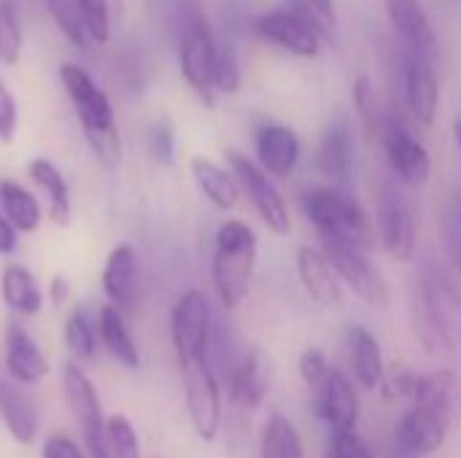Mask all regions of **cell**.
Returning a JSON list of instances; mask_svg holds the SVG:
<instances>
[{"instance_id": "obj_32", "label": "cell", "mask_w": 461, "mask_h": 458, "mask_svg": "<svg viewBox=\"0 0 461 458\" xmlns=\"http://www.w3.org/2000/svg\"><path fill=\"white\" fill-rule=\"evenodd\" d=\"M46 3V11L49 16L54 19L57 30L76 46V49H92V35L86 30V22H84V13L78 8L76 0H43Z\"/></svg>"}, {"instance_id": "obj_28", "label": "cell", "mask_w": 461, "mask_h": 458, "mask_svg": "<svg viewBox=\"0 0 461 458\" xmlns=\"http://www.w3.org/2000/svg\"><path fill=\"white\" fill-rule=\"evenodd\" d=\"M0 294H3V302L19 316H35L43 308V294L38 289L35 275L19 262L5 265L3 278H0Z\"/></svg>"}, {"instance_id": "obj_16", "label": "cell", "mask_w": 461, "mask_h": 458, "mask_svg": "<svg viewBox=\"0 0 461 458\" xmlns=\"http://www.w3.org/2000/svg\"><path fill=\"white\" fill-rule=\"evenodd\" d=\"M316 165L324 178H330L335 186H346L351 181L354 170V127L346 111H338L321 135Z\"/></svg>"}, {"instance_id": "obj_11", "label": "cell", "mask_w": 461, "mask_h": 458, "mask_svg": "<svg viewBox=\"0 0 461 458\" xmlns=\"http://www.w3.org/2000/svg\"><path fill=\"white\" fill-rule=\"evenodd\" d=\"M62 391H65V400H68V405H70V410L81 427L86 456L111 458L108 435H105V416H103L97 391H95L92 381L84 375V370L73 362H68L62 370Z\"/></svg>"}, {"instance_id": "obj_1", "label": "cell", "mask_w": 461, "mask_h": 458, "mask_svg": "<svg viewBox=\"0 0 461 458\" xmlns=\"http://www.w3.org/2000/svg\"><path fill=\"white\" fill-rule=\"evenodd\" d=\"M413 324L427 351L461 354V283L438 259H427L416 275Z\"/></svg>"}, {"instance_id": "obj_12", "label": "cell", "mask_w": 461, "mask_h": 458, "mask_svg": "<svg viewBox=\"0 0 461 458\" xmlns=\"http://www.w3.org/2000/svg\"><path fill=\"white\" fill-rule=\"evenodd\" d=\"M211 305L208 297L197 289L186 292L170 319V335H173V348L178 356V364L189 362H205L211 354Z\"/></svg>"}, {"instance_id": "obj_7", "label": "cell", "mask_w": 461, "mask_h": 458, "mask_svg": "<svg viewBox=\"0 0 461 458\" xmlns=\"http://www.w3.org/2000/svg\"><path fill=\"white\" fill-rule=\"evenodd\" d=\"M321 22L324 19L308 3V8H273L259 13L254 19V30L262 40L294 57L311 59L321 51V40L327 35V24Z\"/></svg>"}, {"instance_id": "obj_23", "label": "cell", "mask_w": 461, "mask_h": 458, "mask_svg": "<svg viewBox=\"0 0 461 458\" xmlns=\"http://www.w3.org/2000/svg\"><path fill=\"white\" fill-rule=\"evenodd\" d=\"M346 351H348V364L359 386L378 389L384 383V351H381L378 337L367 327L351 324L346 329Z\"/></svg>"}, {"instance_id": "obj_48", "label": "cell", "mask_w": 461, "mask_h": 458, "mask_svg": "<svg viewBox=\"0 0 461 458\" xmlns=\"http://www.w3.org/2000/svg\"><path fill=\"white\" fill-rule=\"evenodd\" d=\"M65 297H68V283H65V278L57 275V278L51 281V300H54V305H62Z\"/></svg>"}, {"instance_id": "obj_10", "label": "cell", "mask_w": 461, "mask_h": 458, "mask_svg": "<svg viewBox=\"0 0 461 458\" xmlns=\"http://www.w3.org/2000/svg\"><path fill=\"white\" fill-rule=\"evenodd\" d=\"M181 378L192 427L203 443H213L221 429V386L211 362L181 364Z\"/></svg>"}, {"instance_id": "obj_46", "label": "cell", "mask_w": 461, "mask_h": 458, "mask_svg": "<svg viewBox=\"0 0 461 458\" xmlns=\"http://www.w3.org/2000/svg\"><path fill=\"white\" fill-rule=\"evenodd\" d=\"M19 246V229L0 211V254H14Z\"/></svg>"}, {"instance_id": "obj_44", "label": "cell", "mask_w": 461, "mask_h": 458, "mask_svg": "<svg viewBox=\"0 0 461 458\" xmlns=\"http://www.w3.org/2000/svg\"><path fill=\"white\" fill-rule=\"evenodd\" d=\"M413 386H416V373L400 370V373H394V375L384 383V397H386L389 402H402V400L411 402Z\"/></svg>"}, {"instance_id": "obj_25", "label": "cell", "mask_w": 461, "mask_h": 458, "mask_svg": "<svg viewBox=\"0 0 461 458\" xmlns=\"http://www.w3.org/2000/svg\"><path fill=\"white\" fill-rule=\"evenodd\" d=\"M5 370L22 386H32L41 378H46V373H49L46 356L32 343V337L16 324L8 327V332H5Z\"/></svg>"}, {"instance_id": "obj_2", "label": "cell", "mask_w": 461, "mask_h": 458, "mask_svg": "<svg viewBox=\"0 0 461 458\" xmlns=\"http://www.w3.org/2000/svg\"><path fill=\"white\" fill-rule=\"evenodd\" d=\"M454 386L456 375L451 370L416 373L411 410L394 427V440L408 443L421 456L440 451L451 432Z\"/></svg>"}, {"instance_id": "obj_29", "label": "cell", "mask_w": 461, "mask_h": 458, "mask_svg": "<svg viewBox=\"0 0 461 458\" xmlns=\"http://www.w3.org/2000/svg\"><path fill=\"white\" fill-rule=\"evenodd\" d=\"M97 335L105 346V351L122 364V367H140V351L124 324V310H119L116 305H105L100 310V319H97Z\"/></svg>"}, {"instance_id": "obj_22", "label": "cell", "mask_w": 461, "mask_h": 458, "mask_svg": "<svg viewBox=\"0 0 461 458\" xmlns=\"http://www.w3.org/2000/svg\"><path fill=\"white\" fill-rule=\"evenodd\" d=\"M303 146L292 127L284 124H265L257 132V162L273 178H286L294 173L300 162Z\"/></svg>"}, {"instance_id": "obj_26", "label": "cell", "mask_w": 461, "mask_h": 458, "mask_svg": "<svg viewBox=\"0 0 461 458\" xmlns=\"http://www.w3.org/2000/svg\"><path fill=\"white\" fill-rule=\"evenodd\" d=\"M189 173L194 178V184L200 186V192L208 197V202L219 211H232L240 200V186L232 175V170L227 173L224 167H219L216 162L205 159V157H194L189 162Z\"/></svg>"}, {"instance_id": "obj_43", "label": "cell", "mask_w": 461, "mask_h": 458, "mask_svg": "<svg viewBox=\"0 0 461 458\" xmlns=\"http://www.w3.org/2000/svg\"><path fill=\"white\" fill-rule=\"evenodd\" d=\"M149 146H151V154H154L157 162H162V165H173L176 162V135H173V127L167 121H159L151 130Z\"/></svg>"}, {"instance_id": "obj_35", "label": "cell", "mask_w": 461, "mask_h": 458, "mask_svg": "<svg viewBox=\"0 0 461 458\" xmlns=\"http://www.w3.org/2000/svg\"><path fill=\"white\" fill-rule=\"evenodd\" d=\"M22 54V24L14 0H0V62L16 65Z\"/></svg>"}, {"instance_id": "obj_30", "label": "cell", "mask_w": 461, "mask_h": 458, "mask_svg": "<svg viewBox=\"0 0 461 458\" xmlns=\"http://www.w3.org/2000/svg\"><path fill=\"white\" fill-rule=\"evenodd\" d=\"M0 211L19 232H35L41 227V202L11 178L0 181Z\"/></svg>"}, {"instance_id": "obj_20", "label": "cell", "mask_w": 461, "mask_h": 458, "mask_svg": "<svg viewBox=\"0 0 461 458\" xmlns=\"http://www.w3.org/2000/svg\"><path fill=\"white\" fill-rule=\"evenodd\" d=\"M297 275H300V283L308 292V297L313 302H319L321 308L335 310V308L343 305L340 278H338L335 267L330 265V259L324 256L321 248L303 246L297 251Z\"/></svg>"}, {"instance_id": "obj_40", "label": "cell", "mask_w": 461, "mask_h": 458, "mask_svg": "<svg viewBox=\"0 0 461 458\" xmlns=\"http://www.w3.org/2000/svg\"><path fill=\"white\" fill-rule=\"evenodd\" d=\"M213 86L216 92L232 94L240 89V65L238 57L230 46L219 43V57H216V70H213Z\"/></svg>"}, {"instance_id": "obj_14", "label": "cell", "mask_w": 461, "mask_h": 458, "mask_svg": "<svg viewBox=\"0 0 461 458\" xmlns=\"http://www.w3.org/2000/svg\"><path fill=\"white\" fill-rule=\"evenodd\" d=\"M378 235L392 259L411 262L416 256L413 208H411L408 197L389 181L378 192Z\"/></svg>"}, {"instance_id": "obj_50", "label": "cell", "mask_w": 461, "mask_h": 458, "mask_svg": "<svg viewBox=\"0 0 461 458\" xmlns=\"http://www.w3.org/2000/svg\"><path fill=\"white\" fill-rule=\"evenodd\" d=\"M454 138H456V146H459V154H461V119L454 121Z\"/></svg>"}, {"instance_id": "obj_13", "label": "cell", "mask_w": 461, "mask_h": 458, "mask_svg": "<svg viewBox=\"0 0 461 458\" xmlns=\"http://www.w3.org/2000/svg\"><path fill=\"white\" fill-rule=\"evenodd\" d=\"M267 391H270V362L259 348H249L227 373V402L240 429H249V421L265 402Z\"/></svg>"}, {"instance_id": "obj_18", "label": "cell", "mask_w": 461, "mask_h": 458, "mask_svg": "<svg viewBox=\"0 0 461 458\" xmlns=\"http://www.w3.org/2000/svg\"><path fill=\"white\" fill-rule=\"evenodd\" d=\"M313 410L319 418H324L332 432H346V429H357L359 421V397L357 389L351 383V378L332 367L324 389L319 394H313Z\"/></svg>"}, {"instance_id": "obj_4", "label": "cell", "mask_w": 461, "mask_h": 458, "mask_svg": "<svg viewBox=\"0 0 461 458\" xmlns=\"http://www.w3.org/2000/svg\"><path fill=\"white\" fill-rule=\"evenodd\" d=\"M257 251H259L257 235L246 221L230 219L219 227L211 273H213L216 294L224 308L232 310L249 297L257 270Z\"/></svg>"}, {"instance_id": "obj_24", "label": "cell", "mask_w": 461, "mask_h": 458, "mask_svg": "<svg viewBox=\"0 0 461 458\" xmlns=\"http://www.w3.org/2000/svg\"><path fill=\"white\" fill-rule=\"evenodd\" d=\"M0 416L19 445H32L38 437V416L32 400L8 375H0Z\"/></svg>"}, {"instance_id": "obj_27", "label": "cell", "mask_w": 461, "mask_h": 458, "mask_svg": "<svg viewBox=\"0 0 461 458\" xmlns=\"http://www.w3.org/2000/svg\"><path fill=\"white\" fill-rule=\"evenodd\" d=\"M30 178H32V184L41 189V194L46 197L49 219H51L54 224H59V227H68V224H70L73 205H70L68 184H65L62 173L57 170V165L38 157V159L30 162Z\"/></svg>"}, {"instance_id": "obj_5", "label": "cell", "mask_w": 461, "mask_h": 458, "mask_svg": "<svg viewBox=\"0 0 461 458\" xmlns=\"http://www.w3.org/2000/svg\"><path fill=\"white\" fill-rule=\"evenodd\" d=\"M219 57V40L208 24L197 0H181L178 5V65L189 89L205 103H216L213 70Z\"/></svg>"}, {"instance_id": "obj_51", "label": "cell", "mask_w": 461, "mask_h": 458, "mask_svg": "<svg viewBox=\"0 0 461 458\" xmlns=\"http://www.w3.org/2000/svg\"><path fill=\"white\" fill-rule=\"evenodd\" d=\"M154 458H157V456H154Z\"/></svg>"}, {"instance_id": "obj_19", "label": "cell", "mask_w": 461, "mask_h": 458, "mask_svg": "<svg viewBox=\"0 0 461 458\" xmlns=\"http://www.w3.org/2000/svg\"><path fill=\"white\" fill-rule=\"evenodd\" d=\"M394 32L402 38L405 49L429 59H438V32L419 0H384Z\"/></svg>"}, {"instance_id": "obj_17", "label": "cell", "mask_w": 461, "mask_h": 458, "mask_svg": "<svg viewBox=\"0 0 461 458\" xmlns=\"http://www.w3.org/2000/svg\"><path fill=\"white\" fill-rule=\"evenodd\" d=\"M402 81H405V103L416 116V121L427 127L435 124L438 105H440V81L435 73V59L408 51Z\"/></svg>"}, {"instance_id": "obj_33", "label": "cell", "mask_w": 461, "mask_h": 458, "mask_svg": "<svg viewBox=\"0 0 461 458\" xmlns=\"http://www.w3.org/2000/svg\"><path fill=\"white\" fill-rule=\"evenodd\" d=\"M351 89H354V92H351V94H354V108H357L362 124H365V127L370 130V135L378 140L381 132H384V124H386L389 113L381 108V100H378V94H375L373 81H370L367 76H357Z\"/></svg>"}, {"instance_id": "obj_15", "label": "cell", "mask_w": 461, "mask_h": 458, "mask_svg": "<svg viewBox=\"0 0 461 458\" xmlns=\"http://www.w3.org/2000/svg\"><path fill=\"white\" fill-rule=\"evenodd\" d=\"M378 143L386 148V159H389V165H392V170H394L400 184H405L411 189H421L429 181V175H432V157H429L427 146L421 140H416L405 130L402 121L389 116Z\"/></svg>"}, {"instance_id": "obj_39", "label": "cell", "mask_w": 461, "mask_h": 458, "mask_svg": "<svg viewBox=\"0 0 461 458\" xmlns=\"http://www.w3.org/2000/svg\"><path fill=\"white\" fill-rule=\"evenodd\" d=\"M332 367L327 362V354L321 348H305L303 356H300V378L305 381L308 391L311 394H319L330 378Z\"/></svg>"}, {"instance_id": "obj_45", "label": "cell", "mask_w": 461, "mask_h": 458, "mask_svg": "<svg viewBox=\"0 0 461 458\" xmlns=\"http://www.w3.org/2000/svg\"><path fill=\"white\" fill-rule=\"evenodd\" d=\"M41 456L43 458H84V454H81V448H78L73 440H68V437H62V435H51V437H46Z\"/></svg>"}, {"instance_id": "obj_49", "label": "cell", "mask_w": 461, "mask_h": 458, "mask_svg": "<svg viewBox=\"0 0 461 458\" xmlns=\"http://www.w3.org/2000/svg\"><path fill=\"white\" fill-rule=\"evenodd\" d=\"M392 458H421V454H416L408 443L394 440V445H392Z\"/></svg>"}, {"instance_id": "obj_8", "label": "cell", "mask_w": 461, "mask_h": 458, "mask_svg": "<svg viewBox=\"0 0 461 458\" xmlns=\"http://www.w3.org/2000/svg\"><path fill=\"white\" fill-rule=\"evenodd\" d=\"M321 251L335 267L338 278L348 283V289L370 308H386L392 302V289L381 275V270L367 259L365 248H357L335 238H321Z\"/></svg>"}, {"instance_id": "obj_6", "label": "cell", "mask_w": 461, "mask_h": 458, "mask_svg": "<svg viewBox=\"0 0 461 458\" xmlns=\"http://www.w3.org/2000/svg\"><path fill=\"white\" fill-rule=\"evenodd\" d=\"M300 205L308 221L321 232V238H335L351 243L357 248L370 251L375 246V224L367 211L343 189V186H324L303 192Z\"/></svg>"}, {"instance_id": "obj_34", "label": "cell", "mask_w": 461, "mask_h": 458, "mask_svg": "<svg viewBox=\"0 0 461 458\" xmlns=\"http://www.w3.org/2000/svg\"><path fill=\"white\" fill-rule=\"evenodd\" d=\"M65 343H68V351L73 354V359L78 362H92L95 359V329L84 313V308H76L68 321H65Z\"/></svg>"}, {"instance_id": "obj_37", "label": "cell", "mask_w": 461, "mask_h": 458, "mask_svg": "<svg viewBox=\"0 0 461 458\" xmlns=\"http://www.w3.org/2000/svg\"><path fill=\"white\" fill-rule=\"evenodd\" d=\"M108 435V451L111 458H140V440L135 427L124 416H111L105 421Z\"/></svg>"}, {"instance_id": "obj_36", "label": "cell", "mask_w": 461, "mask_h": 458, "mask_svg": "<svg viewBox=\"0 0 461 458\" xmlns=\"http://www.w3.org/2000/svg\"><path fill=\"white\" fill-rule=\"evenodd\" d=\"M440 235L446 254L454 265V270L461 275V194H454L443 211H440Z\"/></svg>"}, {"instance_id": "obj_31", "label": "cell", "mask_w": 461, "mask_h": 458, "mask_svg": "<svg viewBox=\"0 0 461 458\" xmlns=\"http://www.w3.org/2000/svg\"><path fill=\"white\" fill-rule=\"evenodd\" d=\"M259 456L262 458H305L303 451V440L300 432L294 429V424L281 416L273 413L262 429V445H259Z\"/></svg>"}, {"instance_id": "obj_41", "label": "cell", "mask_w": 461, "mask_h": 458, "mask_svg": "<svg viewBox=\"0 0 461 458\" xmlns=\"http://www.w3.org/2000/svg\"><path fill=\"white\" fill-rule=\"evenodd\" d=\"M327 458H370V448L357 435V429L332 432L330 445H327Z\"/></svg>"}, {"instance_id": "obj_3", "label": "cell", "mask_w": 461, "mask_h": 458, "mask_svg": "<svg viewBox=\"0 0 461 458\" xmlns=\"http://www.w3.org/2000/svg\"><path fill=\"white\" fill-rule=\"evenodd\" d=\"M59 81H62L70 103H73L76 119H78V124L84 130V138H86L95 159L105 170H116L122 165L124 148H122V138H119L111 97L76 62H62L59 65Z\"/></svg>"}, {"instance_id": "obj_21", "label": "cell", "mask_w": 461, "mask_h": 458, "mask_svg": "<svg viewBox=\"0 0 461 458\" xmlns=\"http://www.w3.org/2000/svg\"><path fill=\"white\" fill-rule=\"evenodd\" d=\"M103 292L111 305L119 310H132L138 305L140 292V273H138V256L130 243L116 246L103 267Z\"/></svg>"}, {"instance_id": "obj_42", "label": "cell", "mask_w": 461, "mask_h": 458, "mask_svg": "<svg viewBox=\"0 0 461 458\" xmlns=\"http://www.w3.org/2000/svg\"><path fill=\"white\" fill-rule=\"evenodd\" d=\"M19 127V108L14 100V92L8 89L3 73H0V143H11Z\"/></svg>"}, {"instance_id": "obj_9", "label": "cell", "mask_w": 461, "mask_h": 458, "mask_svg": "<svg viewBox=\"0 0 461 458\" xmlns=\"http://www.w3.org/2000/svg\"><path fill=\"white\" fill-rule=\"evenodd\" d=\"M227 162H230V170H232L240 192H246L249 202L254 205V211L259 213L265 227L273 235H289L292 232L289 208H286L281 192L276 189V184L270 181V175L259 167V162L249 159L240 151H227Z\"/></svg>"}, {"instance_id": "obj_38", "label": "cell", "mask_w": 461, "mask_h": 458, "mask_svg": "<svg viewBox=\"0 0 461 458\" xmlns=\"http://www.w3.org/2000/svg\"><path fill=\"white\" fill-rule=\"evenodd\" d=\"M76 3L84 13L92 43L95 46L108 43V38H111V3L108 0H76Z\"/></svg>"}, {"instance_id": "obj_47", "label": "cell", "mask_w": 461, "mask_h": 458, "mask_svg": "<svg viewBox=\"0 0 461 458\" xmlns=\"http://www.w3.org/2000/svg\"><path fill=\"white\" fill-rule=\"evenodd\" d=\"M305 3H311L313 11H316L324 22H335V5H332V0H305Z\"/></svg>"}]
</instances>
